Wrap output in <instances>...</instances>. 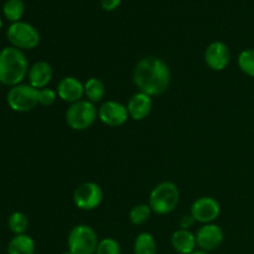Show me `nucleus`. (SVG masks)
Segmentation results:
<instances>
[{"instance_id":"1","label":"nucleus","mask_w":254,"mask_h":254,"mask_svg":"<svg viewBox=\"0 0 254 254\" xmlns=\"http://www.w3.org/2000/svg\"><path fill=\"white\" fill-rule=\"evenodd\" d=\"M133 81L139 92L158 97L169 89L171 71L168 64L159 57H143L134 67Z\"/></svg>"},{"instance_id":"2","label":"nucleus","mask_w":254,"mask_h":254,"mask_svg":"<svg viewBox=\"0 0 254 254\" xmlns=\"http://www.w3.org/2000/svg\"><path fill=\"white\" fill-rule=\"evenodd\" d=\"M29 61L24 51L7 46L0 51V83L14 87L22 83L29 73Z\"/></svg>"},{"instance_id":"3","label":"nucleus","mask_w":254,"mask_h":254,"mask_svg":"<svg viewBox=\"0 0 254 254\" xmlns=\"http://www.w3.org/2000/svg\"><path fill=\"white\" fill-rule=\"evenodd\" d=\"M180 202V190L173 181H163L154 186L149 196V206L159 216L174 212Z\"/></svg>"},{"instance_id":"4","label":"nucleus","mask_w":254,"mask_h":254,"mask_svg":"<svg viewBox=\"0 0 254 254\" xmlns=\"http://www.w3.org/2000/svg\"><path fill=\"white\" fill-rule=\"evenodd\" d=\"M66 123L72 130L83 131L91 128L98 119V108L87 99L69 104L64 114Z\"/></svg>"},{"instance_id":"5","label":"nucleus","mask_w":254,"mask_h":254,"mask_svg":"<svg viewBox=\"0 0 254 254\" xmlns=\"http://www.w3.org/2000/svg\"><path fill=\"white\" fill-rule=\"evenodd\" d=\"M96 230L88 225H76L67 236V248L73 254H96L99 243Z\"/></svg>"},{"instance_id":"6","label":"nucleus","mask_w":254,"mask_h":254,"mask_svg":"<svg viewBox=\"0 0 254 254\" xmlns=\"http://www.w3.org/2000/svg\"><path fill=\"white\" fill-rule=\"evenodd\" d=\"M6 37L12 47H16L21 51L36 49L41 41L39 30L34 25L25 21L12 22L7 27Z\"/></svg>"},{"instance_id":"7","label":"nucleus","mask_w":254,"mask_h":254,"mask_svg":"<svg viewBox=\"0 0 254 254\" xmlns=\"http://www.w3.org/2000/svg\"><path fill=\"white\" fill-rule=\"evenodd\" d=\"M6 103L11 111L26 113L39 106V89L29 83H20L11 87L6 94Z\"/></svg>"},{"instance_id":"8","label":"nucleus","mask_w":254,"mask_h":254,"mask_svg":"<svg viewBox=\"0 0 254 254\" xmlns=\"http://www.w3.org/2000/svg\"><path fill=\"white\" fill-rule=\"evenodd\" d=\"M103 189L93 181H87L76 188L73 192V203L78 210L93 211L103 201Z\"/></svg>"},{"instance_id":"9","label":"nucleus","mask_w":254,"mask_h":254,"mask_svg":"<svg viewBox=\"0 0 254 254\" xmlns=\"http://www.w3.org/2000/svg\"><path fill=\"white\" fill-rule=\"evenodd\" d=\"M190 215L196 222L201 225L215 223L221 215V205L216 198L211 196H202L195 200L191 205Z\"/></svg>"},{"instance_id":"10","label":"nucleus","mask_w":254,"mask_h":254,"mask_svg":"<svg viewBox=\"0 0 254 254\" xmlns=\"http://www.w3.org/2000/svg\"><path fill=\"white\" fill-rule=\"evenodd\" d=\"M98 119L104 126L118 128L128 122V109L121 102L106 101L98 108Z\"/></svg>"},{"instance_id":"11","label":"nucleus","mask_w":254,"mask_h":254,"mask_svg":"<svg viewBox=\"0 0 254 254\" xmlns=\"http://www.w3.org/2000/svg\"><path fill=\"white\" fill-rule=\"evenodd\" d=\"M197 248L205 252H212L222 245L225 240L223 230L216 223L202 225L195 233Z\"/></svg>"},{"instance_id":"12","label":"nucleus","mask_w":254,"mask_h":254,"mask_svg":"<svg viewBox=\"0 0 254 254\" xmlns=\"http://www.w3.org/2000/svg\"><path fill=\"white\" fill-rule=\"evenodd\" d=\"M206 64L212 71L220 72L227 68L231 61V51L227 44L223 41H213L206 47L203 55Z\"/></svg>"},{"instance_id":"13","label":"nucleus","mask_w":254,"mask_h":254,"mask_svg":"<svg viewBox=\"0 0 254 254\" xmlns=\"http://www.w3.org/2000/svg\"><path fill=\"white\" fill-rule=\"evenodd\" d=\"M56 92L61 101L66 102L68 104H73L83 99L84 83H82L76 77H64L57 84Z\"/></svg>"},{"instance_id":"14","label":"nucleus","mask_w":254,"mask_h":254,"mask_svg":"<svg viewBox=\"0 0 254 254\" xmlns=\"http://www.w3.org/2000/svg\"><path fill=\"white\" fill-rule=\"evenodd\" d=\"M127 109L130 119L135 122L144 121L153 111V97L138 91L129 98Z\"/></svg>"},{"instance_id":"15","label":"nucleus","mask_w":254,"mask_h":254,"mask_svg":"<svg viewBox=\"0 0 254 254\" xmlns=\"http://www.w3.org/2000/svg\"><path fill=\"white\" fill-rule=\"evenodd\" d=\"M54 77V68L47 61H37L30 66L27 79L29 84L36 89L46 88Z\"/></svg>"},{"instance_id":"16","label":"nucleus","mask_w":254,"mask_h":254,"mask_svg":"<svg viewBox=\"0 0 254 254\" xmlns=\"http://www.w3.org/2000/svg\"><path fill=\"white\" fill-rule=\"evenodd\" d=\"M171 246L174 251L179 254H191L195 252L196 247V236L190 230H183L178 228L171 235Z\"/></svg>"},{"instance_id":"17","label":"nucleus","mask_w":254,"mask_h":254,"mask_svg":"<svg viewBox=\"0 0 254 254\" xmlns=\"http://www.w3.org/2000/svg\"><path fill=\"white\" fill-rule=\"evenodd\" d=\"M35 241L26 233L14 236L7 245V254H35Z\"/></svg>"},{"instance_id":"18","label":"nucleus","mask_w":254,"mask_h":254,"mask_svg":"<svg viewBox=\"0 0 254 254\" xmlns=\"http://www.w3.org/2000/svg\"><path fill=\"white\" fill-rule=\"evenodd\" d=\"M106 96V86L97 77H91L84 82V97L92 103H99Z\"/></svg>"},{"instance_id":"19","label":"nucleus","mask_w":254,"mask_h":254,"mask_svg":"<svg viewBox=\"0 0 254 254\" xmlns=\"http://www.w3.org/2000/svg\"><path fill=\"white\" fill-rule=\"evenodd\" d=\"M134 254H156L158 245L155 237L149 232H141L135 237L133 243Z\"/></svg>"},{"instance_id":"20","label":"nucleus","mask_w":254,"mask_h":254,"mask_svg":"<svg viewBox=\"0 0 254 254\" xmlns=\"http://www.w3.org/2000/svg\"><path fill=\"white\" fill-rule=\"evenodd\" d=\"M25 12V4L22 0H6L2 5V14L5 19L9 21H21V17Z\"/></svg>"},{"instance_id":"21","label":"nucleus","mask_w":254,"mask_h":254,"mask_svg":"<svg viewBox=\"0 0 254 254\" xmlns=\"http://www.w3.org/2000/svg\"><path fill=\"white\" fill-rule=\"evenodd\" d=\"M151 213H153V211H151L149 203H138L130 208L128 217L131 225L143 226L150 220Z\"/></svg>"},{"instance_id":"22","label":"nucleus","mask_w":254,"mask_h":254,"mask_svg":"<svg viewBox=\"0 0 254 254\" xmlns=\"http://www.w3.org/2000/svg\"><path fill=\"white\" fill-rule=\"evenodd\" d=\"M7 227L11 233H14V236L25 235L29 228V218L21 211H15L7 220Z\"/></svg>"},{"instance_id":"23","label":"nucleus","mask_w":254,"mask_h":254,"mask_svg":"<svg viewBox=\"0 0 254 254\" xmlns=\"http://www.w3.org/2000/svg\"><path fill=\"white\" fill-rule=\"evenodd\" d=\"M238 67L248 77H254V49H246L240 52L237 59Z\"/></svg>"},{"instance_id":"24","label":"nucleus","mask_w":254,"mask_h":254,"mask_svg":"<svg viewBox=\"0 0 254 254\" xmlns=\"http://www.w3.org/2000/svg\"><path fill=\"white\" fill-rule=\"evenodd\" d=\"M96 254H122V247L117 240L106 237L99 241Z\"/></svg>"},{"instance_id":"25","label":"nucleus","mask_w":254,"mask_h":254,"mask_svg":"<svg viewBox=\"0 0 254 254\" xmlns=\"http://www.w3.org/2000/svg\"><path fill=\"white\" fill-rule=\"evenodd\" d=\"M59 96H57L56 89L51 88H42L39 89V104L42 107H50L57 101Z\"/></svg>"},{"instance_id":"26","label":"nucleus","mask_w":254,"mask_h":254,"mask_svg":"<svg viewBox=\"0 0 254 254\" xmlns=\"http://www.w3.org/2000/svg\"><path fill=\"white\" fill-rule=\"evenodd\" d=\"M122 0H101V6L104 11H114L118 9Z\"/></svg>"},{"instance_id":"27","label":"nucleus","mask_w":254,"mask_h":254,"mask_svg":"<svg viewBox=\"0 0 254 254\" xmlns=\"http://www.w3.org/2000/svg\"><path fill=\"white\" fill-rule=\"evenodd\" d=\"M195 223L196 221L193 220V217L191 215L181 216L180 221H179V226H180V228H183V230H190Z\"/></svg>"},{"instance_id":"28","label":"nucleus","mask_w":254,"mask_h":254,"mask_svg":"<svg viewBox=\"0 0 254 254\" xmlns=\"http://www.w3.org/2000/svg\"><path fill=\"white\" fill-rule=\"evenodd\" d=\"M191 254H210V252H205V251H201V250H196L195 252H192Z\"/></svg>"},{"instance_id":"29","label":"nucleus","mask_w":254,"mask_h":254,"mask_svg":"<svg viewBox=\"0 0 254 254\" xmlns=\"http://www.w3.org/2000/svg\"><path fill=\"white\" fill-rule=\"evenodd\" d=\"M62 254H73V253H72V252H69V251H68V250H67V251H66V252H64V253H62Z\"/></svg>"},{"instance_id":"30","label":"nucleus","mask_w":254,"mask_h":254,"mask_svg":"<svg viewBox=\"0 0 254 254\" xmlns=\"http://www.w3.org/2000/svg\"><path fill=\"white\" fill-rule=\"evenodd\" d=\"M1 27H2V20L1 17H0V30H1Z\"/></svg>"}]
</instances>
